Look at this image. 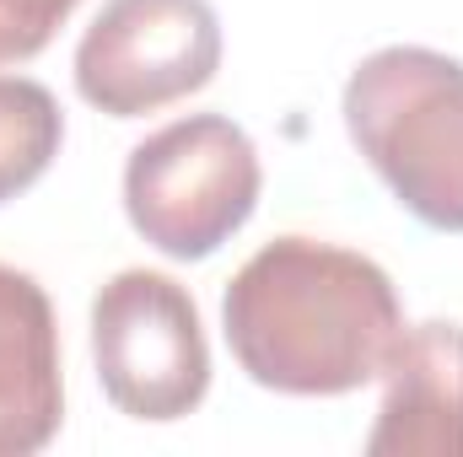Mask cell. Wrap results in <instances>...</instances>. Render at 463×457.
Returning a JSON list of instances; mask_svg holds the SVG:
<instances>
[{
  "mask_svg": "<svg viewBox=\"0 0 463 457\" xmlns=\"http://www.w3.org/2000/svg\"><path fill=\"white\" fill-rule=\"evenodd\" d=\"M222 334L259 387L340 398L383 377L404 307L377 258L318 237H275L232 275Z\"/></svg>",
  "mask_w": 463,
  "mask_h": 457,
  "instance_id": "6da1fadb",
  "label": "cell"
},
{
  "mask_svg": "<svg viewBox=\"0 0 463 457\" xmlns=\"http://www.w3.org/2000/svg\"><path fill=\"white\" fill-rule=\"evenodd\" d=\"M345 129L420 227L463 231V60L420 43L366 54L345 81Z\"/></svg>",
  "mask_w": 463,
  "mask_h": 457,
  "instance_id": "7a4b0ae2",
  "label": "cell"
},
{
  "mask_svg": "<svg viewBox=\"0 0 463 457\" xmlns=\"http://www.w3.org/2000/svg\"><path fill=\"white\" fill-rule=\"evenodd\" d=\"M264 189L259 151L227 114H189L146 135L124 162V210L167 258H211L248 227Z\"/></svg>",
  "mask_w": 463,
  "mask_h": 457,
  "instance_id": "3957f363",
  "label": "cell"
},
{
  "mask_svg": "<svg viewBox=\"0 0 463 457\" xmlns=\"http://www.w3.org/2000/svg\"><path fill=\"white\" fill-rule=\"evenodd\" d=\"M92 360L118 415L167 425L211 393V344L189 285L162 269H118L92 302Z\"/></svg>",
  "mask_w": 463,
  "mask_h": 457,
  "instance_id": "277c9868",
  "label": "cell"
},
{
  "mask_svg": "<svg viewBox=\"0 0 463 457\" xmlns=\"http://www.w3.org/2000/svg\"><path fill=\"white\" fill-rule=\"evenodd\" d=\"M216 65L211 0H109L76 43V92L114 118H140L211 87Z\"/></svg>",
  "mask_w": 463,
  "mask_h": 457,
  "instance_id": "5b68a950",
  "label": "cell"
},
{
  "mask_svg": "<svg viewBox=\"0 0 463 457\" xmlns=\"http://www.w3.org/2000/svg\"><path fill=\"white\" fill-rule=\"evenodd\" d=\"M366 457H463V323L431 318L393 340Z\"/></svg>",
  "mask_w": 463,
  "mask_h": 457,
  "instance_id": "8992f818",
  "label": "cell"
},
{
  "mask_svg": "<svg viewBox=\"0 0 463 457\" xmlns=\"http://www.w3.org/2000/svg\"><path fill=\"white\" fill-rule=\"evenodd\" d=\"M65 420L60 323L49 291L0 264V457L43 452Z\"/></svg>",
  "mask_w": 463,
  "mask_h": 457,
  "instance_id": "52a82bcc",
  "label": "cell"
},
{
  "mask_svg": "<svg viewBox=\"0 0 463 457\" xmlns=\"http://www.w3.org/2000/svg\"><path fill=\"white\" fill-rule=\"evenodd\" d=\"M65 114L33 76H0V205L27 194L60 156Z\"/></svg>",
  "mask_w": 463,
  "mask_h": 457,
  "instance_id": "ba28073f",
  "label": "cell"
},
{
  "mask_svg": "<svg viewBox=\"0 0 463 457\" xmlns=\"http://www.w3.org/2000/svg\"><path fill=\"white\" fill-rule=\"evenodd\" d=\"M81 0H0V65L38 60Z\"/></svg>",
  "mask_w": 463,
  "mask_h": 457,
  "instance_id": "9c48e42d",
  "label": "cell"
}]
</instances>
